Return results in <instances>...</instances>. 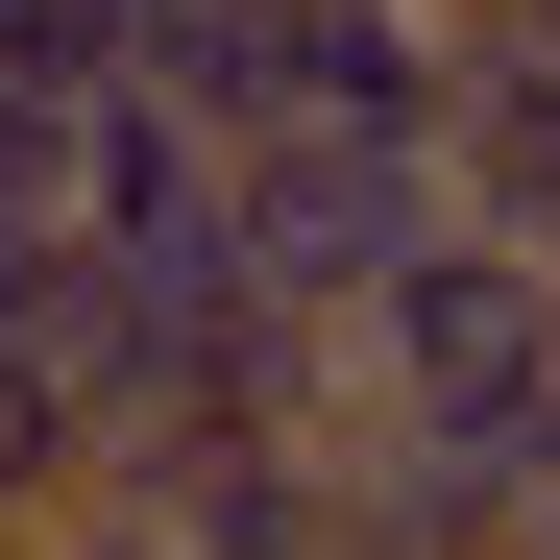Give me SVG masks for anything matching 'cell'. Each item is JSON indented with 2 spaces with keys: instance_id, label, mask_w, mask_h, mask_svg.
<instances>
[{
  "instance_id": "3957f363",
  "label": "cell",
  "mask_w": 560,
  "mask_h": 560,
  "mask_svg": "<svg viewBox=\"0 0 560 560\" xmlns=\"http://www.w3.org/2000/svg\"><path fill=\"white\" fill-rule=\"evenodd\" d=\"M439 196H463V244L560 268V49H463L439 73Z\"/></svg>"
},
{
  "instance_id": "6da1fadb",
  "label": "cell",
  "mask_w": 560,
  "mask_h": 560,
  "mask_svg": "<svg viewBox=\"0 0 560 560\" xmlns=\"http://www.w3.org/2000/svg\"><path fill=\"white\" fill-rule=\"evenodd\" d=\"M415 244H463V196H439V147H390V122H268L244 147V293L268 317H365Z\"/></svg>"
},
{
  "instance_id": "277c9868",
  "label": "cell",
  "mask_w": 560,
  "mask_h": 560,
  "mask_svg": "<svg viewBox=\"0 0 560 560\" xmlns=\"http://www.w3.org/2000/svg\"><path fill=\"white\" fill-rule=\"evenodd\" d=\"M122 488V439H98V390H73L49 341H0V536H49V512H98Z\"/></svg>"
},
{
  "instance_id": "7a4b0ae2",
  "label": "cell",
  "mask_w": 560,
  "mask_h": 560,
  "mask_svg": "<svg viewBox=\"0 0 560 560\" xmlns=\"http://www.w3.org/2000/svg\"><path fill=\"white\" fill-rule=\"evenodd\" d=\"M439 73H463L439 0H220V49L171 73V122H220V147H268V122H390V147H439Z\"/></svg>"
},
{
  "instance_id": "8992f818",
  "label": "cell",
  "mask_w": 560,
  "mask_h": 560,
  "mask_svg": "<svg viewBox=\"0 0 560 560\" xmlns=\"http://www.w3.org/2000/svg\"><path fill=\"white\" fill-rule=\"evenodd\" d=\"M439 25H463V0H439Z\"/></svg>"
},
{
  "instance_id": "5b68a950",
  "label": "cell",
  "mask_w": 560,
  "mask_h": 560,
  "mask_svg": "<svg viewBox=\"0 0 560 560\" xmlns=\"http://www.w3.org/2000/svg\"><path fill=\"white\" fill-rule=\"evenodd\" d=\"M463 49H560V0H463Z\"/></svg>"
},
{
  "instance_id": "52a82bcc",
  "label": "cell",
  "mask_w": 560,
  "mask_h": 560,
  "mask_svg": "<svg viewBox=\"0 0 560 560\" xmlns=\"http://www.w3.org/2000/svg\"><path fill=\"white\" fill-rule=\"evenodd\" d=\"M0 560H25V536H0Z\"/></svg>"
}]
</instances>
